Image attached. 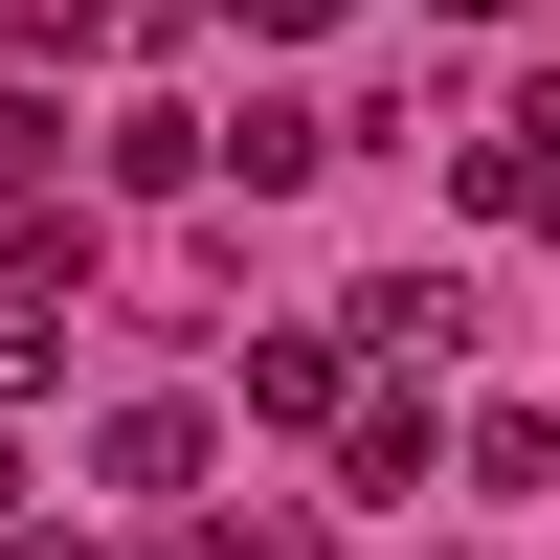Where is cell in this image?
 Masks as SVG:
<instances>
[{"instance_id":"6da1fadb","label":"cell","mask_w":560,"mask_h":560,"mask_svg":"<svg viewBox=\"0 0 560 560\" xmlns=\"http://www.w3.org/2000/svg\"><path fill=\"white\" fill-rule=\"evenodd\" d=\"M314 158H337V113H292V90H247V113L202 135V179H247V202H292Z\"/></svg>"},{"instance_id":"7a4b0ae2","label":"cell","mask_w":560,"mask_h":560,"mask_svg":"<svg viewBox=\"0 0 560 560\" xmlns=\"http://www.w3.org/2000/svg\"><path fill=\"white\" fill-rule=\"evenodd\" d=\"M90 471H113V493H202V404H113Z\"/></svg>"},{"instance_id":"3957f363","label":"cell","mask_w":560,"mask_h":560,"mask_svg":"<svg viewBox=\"0 0 560 560\" xmlns=\"http://www.w3.org/2000/svg\"><path fill=\"white\" fill-rule=\"evenodd\" d=\"M337 404H359L337 337H247V427H337Z\"/></svg>"},{"instance_id":"277c9868","label":"cell","mask_w":560,"mask_h":560,"mask_svg":"<svg viewBox=\"0 0 560 560\" xmlns=\"http://www.w3.org/2000/svg\"><path fill=\"white\" fill-rule=\"evenodd\" d=\"M337 471H359V493H427V404L359 382V404H337Z\"/></svg>"},{"instance_id":"5b68a950","label":"cell","mask_w":560,"mask_h":560,"mask_svg":"<svg viewBox=\"0 0 560 560\" xmlns=\"http://www.w3.org/2000/svg\"><path fill=\"white\" fill-rule=\"evenodd\" d=\"M23 382H68V269H23V292H0V404Z\"/></svg>"},{"instance_id":"8992f818","label":"cell","mask_w":560,"mask_h":560,"mask_svg":"<svg viewBox=\"0 0 560 560\" xmlns=\"http://www.w3.org/2000/svg\"><path fill=\"white\" fill-rule=\"evenodd\" d=\"M202 179V113H113V202H179Z\"/></svg>"},{"instance_id":"52a82bcc","label":"cell","mask_w":560,"mask_h":560,"mask_svg":"<svg viewBox=\"0 0 560 560\" xmlns=\"http://www.w3.org/2000/svg\"><path fill=\"white\" fill-rule=\"evenodd\" d=\"M45 179H68V113H45V90H0V202H45Z\"/></svg>"},{"instance_id":"ba28073f","label":"cell","mask_w":560,"mask_h":560,"mask_svg":"<svg viewBox=\"0 0 560 560\" xmlns=\"http://www.w3.org/2000/svg\"><path fill=\"white\" fill-rule=\"evenodd\" d=\"M247 23H269V45H314V23H337V0H247Z\"/></svg>"},{"instance_id":"9c48e42d","label":"cell","mask_w":560,"mask_h":560,"mask_svg":"<svg viewBox=\"0 0 560 560\" xmlns=\"http://www.w3.org/2000/svg\"><path fill=\"white\" fill-rule=\"evenodd\" d=\"M0 538H23V448H0Z\"/></svg>"},{"instance_id":"30bf717a","label":"cell","mask_w":560,"mask_h":560,"mask_svg":"<svg viewBox=\"0 0 560 560\" xmlns=\"http://www.w3.org/2000/svg\"><path fill=\"white\" fill-rule=\"evenodd\" d=\"M0 560H90V538H0Z\"/></svg>"},{"instance_id":"8fae6325","label":"cell","mask_w":560,"mask_h":560,"mask_svg":"<svg viewBox=\"0 0 560 560\" xmlns=\"http://www.w3.org/2000/svg\"><path fill=\"white\" fill-rule=\"evenodd\" d=\"M448 23H516V0H448Z\"/></svg>"}]
</instances>
